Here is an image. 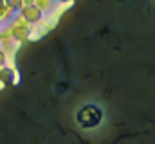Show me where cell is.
<instances>
[{"label":"cell","mask_w":155,"mask_h":144,"mask_svg":"<svg viewBox=\"0 0 155 144\" xmlns=\"http://www.w3.org/2000/svg\"><path fill=\"white\" fill-rule=\"evenodd\" d=\"M78 121L83 128H94L99 121H101V110L96 106H85L79 110L78 113Z\"/></svg>","instance_id":"1"}]
</instances>
